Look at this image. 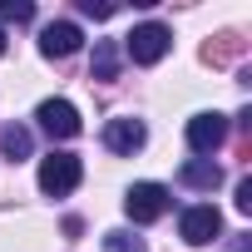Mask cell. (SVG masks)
Instances as JSON below:
<instances>
[{
  "label": "cell",
  "instance_id": "12",
  "mask_svg": "<svg viewBox=\"0 0 252 252\" xmlns=\"http://www.w3.org/2000/svg\"><path fill=\"white\" fill-rule=\"evenodd\" d=\"M232 55H242V40H237V35H218L213 45H203V60H218V64H222V60H232Z\"/></svg>",
  "mask_w": 252,
  "mask_h": 252
},
{
  "label": "cell",
  "instance_id": "8",
  "mask_svg": "<svg viewBox=\"0 0 252 252\" xmlns=\"http://www.w3.org/2000/svg\"><path fill=\"white\" fill-rule=\"evenodd\" d=\"M79 25L74 20H55V25H45L40 30V55H50V60H64V55H74L79 50Z\"/></svg>",
  "mask_w": 252,
  "mask_h": 252
},
{
  "label": "cell",
  "instance_id": "9",
  "mask_svg": "<svg viewBox=\"0 0 252 252\" xmlns=\"http://www.w3.org/2000/svg\"><path fill=\"white\" fill-rule=\"evenodd\" d=\"M188 188H218L222 183V168L213 163V158H193V163H183V173H178Z\"/></svg>",
  "mask_w": 252,
  "mask_h": 252
},
{
  "label": "cell",
  "instance_id": "3",
  "mask_svg": "<svg viewBox=\"0 0 252 252\" xmlns=\"http://www.w3.org/2000/svg\"><path fill=\"white\" fill-rule=\"evenodd\" d=\"M168 45H173L168 25H134V35L124 40V50H129L134 64H158V60L168 55Z\"/></svg>",
  "mask_w": 252,
  "mask_h": 252
},
{
  "label": "cell",
  "instance_id": "1",
  "mask_svg": "<svg viewBox=\"0 0 252 252\" xmlns=\"http://www.w3.org/2000/svg\"><path fill=\"white\" fill-rule=\"evenodd\" d=\"M79 178H84L79 154H45V158H40V188H45L50 198L74 193V188H79Z\"/></svg>",
  "mask_w": 252,
  "mask_h": 252
},
{
  "label": "cell",
  "instance_id": "5",
  "mask_svg": "<svg viewBox=\"0 0 252 252\" xmlns=\"http://www.w3.org/2000/svg\"><path fill=\"white\" fill-rule=\"evenodd\" d=\"M227 144V119L222 114H193L188 119V149L193 154H218Z\"/></svg>",
  "mask_w": 252,
  "mask_h": 252
},
{
  "label": "cell",
  "instance_id": "7",
  "mask_svg": "<svg viewBox=\"0 0 252 252\" xmlns=\"http://www.w3.org/2000/svg\"><path fill=\"white\" fill-rule=\"evenodd\" d=\"M144 139H149V134H144L139 119H109V124H104V149H109V154H139Z\"/></svg>",
  "mask_w": 252,
  "mask_h": 252
},
{
  "label": "cell",
  "instance_id": "16",
  "mask_svg": "<svg viewBox=\"0 0 252 252\" xmlns=\"http://www.w3.org/2000/svg\"><path fill=\"white\" fill-rule=\"evenodd\" d=\"M79 10H84V15H94V20H109V15H114V5H94V0H84Z\"/></svg>",
  "mask_w": 252,
  "mask_h": 252
},
{
  "label": "cell",
  "instance_id": "17",
  "mask_svg": "<svg viewBox=\"0 0 252 252\" xmlns=\"http://www.w3.org/2000/svg\"><path fill=\"white\" fill-rule=\"evenodd\" d=\"M0 55H5V30H0Z\"/></svg>",
  "mask_w": 252,
  "mask_h": 252
},
{
  "label": "cell",
  "instance_id": "14",
  "mask_svg": "<svg viewBox=\"0 0 252 252\" xmlns=\"http://www.w3.org/2000/svg\"><path fill=\"white\" fill-rule=\"evenodd\" d=\"M104 252H144V242L134 232H104Z\"/></svg>",
  "mask_w": 252,
  "mask_h": 252
},
{
  "label": "cell",
  "instance_id": "6",
  "mask_svg": "<svg viewBox=\"0 0 252 252\" xmlns=\"http://www.w3.org/2000/svg\"><path fill=\"white\" fill-rule=\"evenodd\" d=\"M178 232H183V242L203 247V242H213V237L222 232V218H218L213 203H198V208H188V213L178 218Z\"/></svg>",
  "mask_w": 252,
  "mask_h": 252
},
{
  "label": "cell",
  "instance_id": "13",
  "mask_svg": "<svg viewBox=\"0 0 252 252\" xmlns=\"http://www.w3.org/2000/svg\"><path fill=\"white\" fill-rule=\"evenodd\" d=\"M0 20H10V25H30V20H35V5H30V0H0Z\"/></svg>",
  "mask_w": 252,
  "mask_h": 252
},
{
  "label": "cell",
  "instance_id": "11",
  "mask_svg": "<svg viewBox=\"0 0 252 252\" xmlns=\"http://www.w3.org/2000/svg\"><path fill=\"white\" fill-rule=\"evenodd\" d=\"M0 154H5V158H30V129H20V124H10V129L5 134H0Z\"/></svg>",
  "mask_w": 252,
  "mask_h": 252
},
{
  "label": "cell",
  "instance_id": "2",
  "mask_svg": "<svg viewBox=\"0 0 252 252\" xmlns=\"http://www.w3.org/2000/svg\"><path fill=\"white\" fill-rule=\"evenodd\" d=\"M124 213H129L134 222H158L168 213V188L163 183H134L129 193H124Z\"/></svg>",
  "mask_w": 252,
  "mask_h": 252
},
{
  "label": "cell",
  "instance_id": "4",
  "mask_svg": "<svg viewBox=\"0 0 252 252\" xmlns=\"http://www.w3.org/2000/svg\"><path fill=\"white\" fill-rule=\"evenodd\" d=\"M35 119H40V129H45L50 139H74V134H79V109H74L69 99H45V104L35 109Z\"/></svg>",
  "mask_w": 252,
  "mask_h": 252
},
{
  "label": "cell",
  "instance_id": "10",
  "mask_svg": "<svg viewBox=\"0 0 252 252\" xmlns=\"http://www.w3.org/2000/svg\"><path fill=\"white\" fill-rule=\"evenodd\" d=\"M119 60H124L119 45H114V40H99V45H94V64H89V74H94V79H114V74H119Z\"/></svg>",
  "mask_w": 252,
  "mask_h": 252
},
{
  "label": "cell",
  "instance_id": "15",
  "mask_svg": "<svg viewBox=\"0 0 252 252\" xmlns=\"http://www.w3.org/2000/svg\"><path fill=\"white\" fill-rule=\"evenodd\" d=\"M237 213H252V178L237 183Z\"/></svg>",
  "mask_w": 252,
  "mask_h": 252
}]
</instances>
